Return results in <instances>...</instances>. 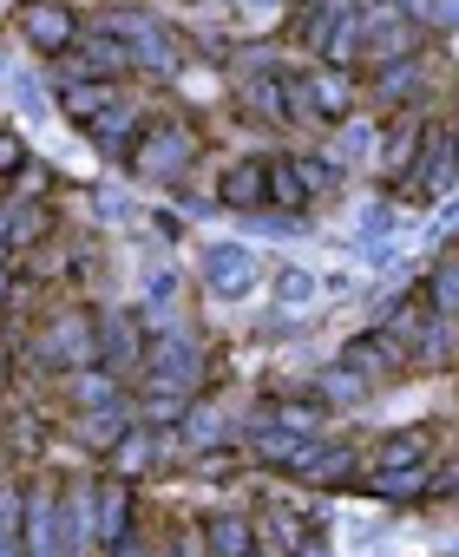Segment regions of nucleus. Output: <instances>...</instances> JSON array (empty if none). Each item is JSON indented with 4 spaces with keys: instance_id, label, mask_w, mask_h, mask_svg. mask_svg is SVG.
Instances as JSON below:
<instances>
[{
    "instance_id": "412c9836",
    "label": "nucleus",
    "mask_w": 459,
    "mask_h": 557,
    "mask_svg": "<svg viewBox=\"0 0 459 557\" xmlns=\"http://www.w3.org/2000/svg\"><path fill=\"white\" fill-rule=\"evenodd\" d=\"M237 99H244L250 119L289 125V86H283V73H244V79H237Z\"/></svg>"
},
{
    "instance_id": "37998d69",
    "label": "nucleus",
    "mask_w": 459,
    "mask_h": 557,
    "mask_svg": "<svg viewBox=\"0 0 459 557\" xmlns=\"http://www.w3.org/2000/svg\"><path fill=\"white\" fill-rule=\"evenodd\" d=\"M452 132H459V112H452Z\"/></svg>"
},
{
    "instance_id": "2f4dec72",
    "label": "nucleus",
    "mask_w": 459,
    "mask_h": 557,
    "mask_svg": "<svg viewBox=\"0 0 459 557\" xmlns=\"http://www.w3.org/2000/svg\"><path fill=\"white\" fill-rule=\"evenodd\" d=\"M203 537H210L216 557H257V531H250V518H210Z\"/></svg>"
},
{
    "instance_id": "c756f323",
    "label": "nucleus",
    "mask_w": 459,
    "mask_h": 557,
    "mask_svg": "<svg viewBox=\"0 0 459 557\" xmlns=\"http://www.w3.org/2000/svg\"><path fill=\"white\" fill-rule=\"evenodd\" d=\"M368 492L407 505V498H433V459L426 466H407V472H368Z\"/></svg>"
},
{
    "instance_id": "58836bf2",
    "label": "nucleus",
    "mask_w": 459,
    "mask_h": 557,
    "mask_svg": "<svg viewBox=\"0 0 459 557\" xmlns=\"http://www.w3.org/2000/svg\"><path fill=\"white\" fill-rule=\"evenodd\" d=\"M14 99H21V112H27V119H40V112H47V92H40L27 73H14Z\"/></svg>"
},
{
    "instance_id": "dca6fc26",
    "label": "nucleus",
    "mask_w": 459,
    "mask_h": 557,
    "mask_svg": "<svg viewBox=\"0 0 459 557\" xmlns=\"http://www.w3.org/2000/svg\"><path fill=\"white\" fill-rule=\"evenodd\" d=\"M99 485L106 479H73L60 492V505H66V557H86V544H99Z\"/></svg>"
},
{
    "instance_id": "4468645a",
    "label": "nucleus",
    "mask_w": 459,
    "mask_h": 557,
    "mask_svg": "<svg viewBox=\"0 0 459 557\" xmlns=\"http://www.w3.org/2000/svg\"><path fill=\"white\" fill-rule=\"evenodd\" d=\"M342 361L355 368V374H368V381H387V374H400V368H413V355L387 335V329H368V335H355V342H342Z\"/></svg>"
},
{
    "instance_id": "f03ea898",
    "label": "nucleus",
    "mask_w": 459,
    "mask_h": 557,
    "mask_svg": "<svg viewBox=\"0 0 459 557\" xmlns=\"http://www.w3.org/2000/svg\"><path fill=\"white\" fill-rule=\"evenodd\" d=\"M190 158H197V132L190 125H177V119H164V125H145V138L132 145V177H145V184H184V171H190Z\"/></svg>"
},
{
    "instance_id": "c9c22d12",
    "label": "nucleus",
    "mask_w": 459,
    "mask_h": 557,
    "mask_svg": "<svg viewBox=\"0 0 459 557\" xmlns=\"http://www.w3.org/2000/svg\"><path fill=\"white\" fill-rule=\"evenodd\" d=\"M244 230H250V236H309V223L289 216V210H250Z\"/></svg>"
},
{
    "instance_id": "9b49d317",
    "label": "nucleus",
    "mask_w": 459,
    "mask_h": 557,
    "mask_svg": "<svg viewBox=\"0 0 459 557\" xmlns=\"http://www.w3.org/2000/svg\"><path fill=\"white\" fill-rule=\"evenodd\" d=\"M86 138H92L106 158H132V145L145 138V112H138L132 99L112 92V106H99V112L86 119Z\"/></svg>"
},
{
    "instance_id": "39448f33",
    "label": "nucleus",
    "mask_w": 459,
    "mask_h": 557,
    "mask_svg": "<svg viewBox=\"0 0 459 557\" xmlns=\"http://www.w3.org/2000/svg\"><path fill=\"white\" fill-rule=\"evenodd\" d=\"M197 381H203V348H197L190 335H177V329L151 335L145 368H138V387H177V394H197Z\"/></svg>"
},
{
    "instance_id": "a211bd4d",
    "label": "nucleus",
    "mask_w": 459,
    "mask_h": 557,
    "mask_svg": "<svg viewBox=\"0 0 459 557\" xmlns=\"http://www.w3.org/2000/svg\"><path fill=\"white\" fill-rule=\"evenodd\" d=\"M433 459V440L426 426H400V433H381L374 453L361 459V472H407V466H426Z\"/></svg>"
},
{
    "instance_id": "5701e85b",
    "label": "nucleus",
    "mask_w": 459,
    "mask_h": 557,
    "mask_svg": "<svg viewBox=\"0 0 459 557\" xmlns=\"http://www.w3.org/2000/svg\"><path fill=\"white\" fill-rule=\"evenodd\" d=\"M132 537V479H106L99 485V544H125Z\"/></svg>"
},
{
    "instance_id": "20e7f679",
    "label": "nucleus",
    "mask_w": 459,
    "mask_h": 557,
    "mask_svg": "<svg viewBox=\"0 0 459 557\" xmlns=\"http://www.w3.org/2000/svg\"><path fill=\"white\" fill-rule=\"evenodd\" d=\"M420 34L394 0H368L361 8V66H394V60H413L420 53Z\"/></svg>"
},
{
    "instance_id": "f704fd0d",
    "label": "nucleus",
    "mask_w": 459,
    "mask_h": 557,
    "mask_svg": "<svg viewBox=\"0 0 459 557\" xmlns=\"http://www.w3.org/2000/svg\"><path fill=\"white\" fill-rule=\"evenodd\" d=\"M368 387H374V381H368V374H355L348 361H335V368L322 374V400H328V407H335V400H361Z\"/></svg>"
},
{
    "instance_id": "f3484780",
    "label": "nucleus",
    "mask_w": 459,
    "mask_h": 557,
    "mask_svg": "<svg viewBox=\"0 0 459 557\" xmlns=\"http://www.w3.org/2000/svg\"><path fill=\"white\" fill-rule=\"evenodd\" d=\"M47 355L60 368H99V322L92 315H60L47 335Z\"/></svg>"
},
{
    "instance_id": "aec40b11",
    "label": "nucleus",
    "mask_w": 459,
    "mask_h": 557,
    "mask_svg": "<svg viewBox=\"0 0 459 557\" xmlns=\"http://www.w3.org/2000/svg\"><path fill=\"white\" fill-rule=\"evenodd\" d=\"M322 151H328L342 171H355V164H374V158H381V119H355V112H348V119L328 132V145H322Z\"/></svg>"
},
{
    "instance_id": "9d476101",
    "label": "nucleus",
    "mask_w": 459,
    "mask_h": 557,
    "mask_svg": "<svg viewBox=\"0 0 459 557\" xmlns=\"http://www.w3.org/2000/svg\"><path fill=\"white\" fill-rule=\"evenodd\" d=\"M368 99H374V112L426 106V53H413V60H394V66H374V79H368Z\"/></svg>"
},
{
    "instance_id": "cd10ccee",
    "label": "nucleus",
    "mask_w": 459,
    "mask_h": 557,
    "mask_svg": "<svg viewBox=\"0 0 459 557\" xmlns=\"http://www.w3.org/2000/svg\"><path fill=\"white\" fill-rule=\"evenodd\" d=\"M315 197H309V184H302V164L296 158H270V210H289V216H302Z\"/></svg>"
},
{
    "instance_id": "c85d7f7f",
    "label": "nucleus",
    "mask_w": 459,
    "mask_h": 557,
    "mask_svg": "<svg viewBox=\"0 0 459 557\" xmlns=\"http://www.w3.org/2000/svg\"><path fill=\"white\" fill-rule=\"evenodd\" d=\"M270 413H276V426H289V433H302V440H315V433L328 426V400H322V394H283Z\"/></svg>"
},
{
    "instance_id": "393cba45",
    "label": "nucleus",
    "mask_w": 459,
    "mask_h": 557,
    "mask_svg": "<svg viewBox=\"0 0 459 557\" xmlns=\"http://www.w3.org/2000/svg\"><path fill=\"white\" fill-rule=\"evenodd\" d=\"M270 289H276V302H283V315H302L309 302H322V275H315L309 262H283Z\"/></svg>"
},
{
    "instance_id": "f257e3e1",
    "label": "nucleus",
    "mask_w": 459,
    "mask_h": 557,
    "mask_svg": "<svg viewBox=\"0 0 459 557\" xmlns=\"http://www.w3.org/2000/svg\"><path fill=\"white\" fill-rule=\"evenodd\" d=\"M452 190H459V132H452V119H433L426 125V145H420L413 171L394 184V197L400 203H439Z\"/></svg>"
},
{
    "instance_id": "a19ab883",
    "label": "nucleus",
    "mask_w": 459,
    "mask_h": 557,
    "mask_svg": "<svg viewBox=\"0 0 459 557\" xmlns=\"http://www.w3.org/2000/svg\"><path fill=\"white\" fill-rule=\"evenodd\" d=\"M0 557H27V544H21V537H8V531H0Z\"/></svg>"
},
{
    "instance_id": "c03bdc74",
    "label": "nucleus",
    "mask_w": 459,
    "mask_h": 557,
    "mask_svg": "<svg viewBox=\"0 0 459 557\" xmlns=\"http://www.w3.org/2000/svg\"><path fill=\"white\" fill-rule=\"evenodd\" d=\"M210 557H216V550H210Z\"/></svg>"
},
{
    "instance_id": "7c9ffc66",
    "label": "nucleus",
    "mask_w": 459,
    "mask_h": 557,
    "mask_svg": "<svg viewBox=\"0 0 459 557\" xmlns=\"http://www.w3.org/2000/svg\"><path fill=\"white\" fill-rule=\"evenodd\" d=\"M322 66H342V73H355V66H361V8H355V14H342V21H335V34L322 40Z\"/></svg>"
},
{
    "instance_id": "2eb2a0df",
    "label": "nucleus",
    "mask_w": 459,
    "mask_h": 557,
    "mask_svg": "<svg viewBox=\"0 0 459 557\" xmlns=\"http://www.w3.org/2000/svg\"><path fill=\"white\" fill-rule=\"evenodd\" d=\"M132 426H138V400H112V407H86V413H73V440H79L86 453H112Z\"/></svg>"
},
{
    "instance_id": "6e6552de",
    "label": "nucleus",
    "mask_w": 459,
    "mask_h": 557,
    "mask_svg": "<svg viewBox=\"0 0 459 557\" xmlns=\"http://www.w3.org/2000/svg\"><path fill=\"white\" fill-rule=\"evenodd\" d=\"M14 21H21L27 47H34V53H47V60L73 53V47H79V34H86V27H79V14L66 8V0H27Z\"/></svg>"
},
{
    "instance_id": "79ce46f5",
    "label": "nucleus",
    "mask_w": 459,
    "mask_h": 557,
    "mask_svg": "<svg viewBox=\"0 0 459 557\" xmlns=\"http://www.w3.org/2000/svg\"><path fill=\"white\" fill-rule=\"evenodd\" d=\"M244 8H250V14H263V8H270V14H283L289 0H244Z\"/></svg>"
},
{
    "instance_id": "6ab92c4d",
    "label": "nucleus",
    "mask_w": 459,
    "mask_h": 557,
    "mask_svg": "<svg viewBox=\"0 0 459 557\" xmlns=\"http://www.w3.org/2000/svg\"><path fill=\"white\" fill-rule=\"evenodd\" d=\"M289 472H302L309 485H342L348 472H361V453H355L348 440H309L302 459H296Z\"/></svg>"
},
{
    "instance_id": "ea45409f",
    "label": "nucleus",
    "mask_w": 459,
    "mask_h": 557,
    "mask_svg": "<svg viewBox=\"0 0 459 557\" xmlns=\"http://www.w3.org/2000/svg\"><path fill=\"white\" fill-rule=\"evenodd\" d=\"M106 557H151V550H145V544H138V537H125V544H112V550H106Z\"/></svg>"
},
{
    "instance_id": "ddd939ff",
    "label": "nucleus",
    "mask_w": 459,
    "mask_h": 557,
    "mask_svg": "<svg viewBox=\"0 0 459 557\" xmlns=\"http://www.w3.org/2000/svg\"><path fill=\"white\" fill-rule=\"evenodd\" d=\"M216 203L237 210V216L270 210V158H237V164L216 177Z\"/></svg>"
},
{
    "instance_id": "4be33fe9",
    "label": "nucleus",
    "mask_w": 459,
    "mask_h": 557,
    "mask_svg": "<svg viewBox=\"0 0 459 557\" xmlns=\"http://www.w3.org/2000/svg\"><path fill=\"white\" fill-rule=\"evenodd\" d=\"M66 400L86 413V407H112V400H125V374H112V368H73L66 374Z\"/></svg>"
},
{
    "instance_id": "4c0bfd02",
    "label": "nucleus",
    "mask_w": 459,
    "mask_h": 557,
    "mask_svg": "<svg viewBox=\"0 0 459 557\" xmlns=\"http://www.w3.org/2000/svg\"><path fill=\"white\" fill-rule=\"evenodd\" d=\"M27 171V145L14 132H0V177H21Z\"/></svg>"
},
{
    "instance_id": "1a4fd4ad",
    "label": "nucleus",
    "mask_w": 459,
    "mask_h": 557,
    "mask_svg": "<svg viewBox=\"0 0 459 557\" xmlns=\"http://www.w3.org/2000/svg\"><path fill=\"white\" fill-rule=\"evenodd\" d=\"M446 315H433V302H426V289H407V296H387V302H374V329H387L407 355H420L426 348V335L439 329Z\"/></svg>"
},
{
    "instance_id": "423d86ee",
    "label": "nucleus",
    "mask_w": 459,
    "mask_h": 557,
    "mask_svg": "<svg viewBox=\"0 0 459 557\" xmlns=\"http://www.w3.org/2000/svg\"><path fill=\"white\" fill-rule=\"evenodd\" d=\"M426 106H400V112H387L381 119V158H374V177L394 190L407 171H413V158H420V145H426Z\"/></svg>"
},
{
    "instance_id": "bb28decb",
    "label": "nucleus",
    "mask_w": 459,
    "mask_h": 557,
    "mask_svg": "<svg viewBox=\"0 0 459 557\" xmlns=\"http://www.w3.org/2000/svg\"><path fill=\"white\" fill-rule=\"evenodd\" d=\"M151 459H164V453H158V426H132V433H125V440H119V446L106 453L112 479H138V472H145Z\"/></svg>"
},
{
    "instance_id": "7ed1b4c3",
    "label": "nucleus",
    "mask_w": 459,
    "mask_h": 557,
    "mask_svg": "<svg viewBox=\"0 0 459 557\" xmlns=\"http://www.w3.org/2000/svg\"><path fill=\"white\" fill-rule=\"evenodd\" d=\"M125 73H138V53H132L119 34H106V27H99V34H79V47L53 60V86H73V79L112 86V79H125Z\"/></svg>"
},
{
    "instance_id": "0eeeda50",
    "label": "nucleus",
    "mask_w": 459,
    "mask_h": 557,
    "mask_svg": "<svg viewBox=\"0 0 459 557\" xmlns=\"http://www.w3.org/2000/svg\"><path fill=\"white\" fill-rule=\"evenodd\" d=\"M257 283H263V262H257L250 243H210L203 249V289L216 302H244Z\"/></svg>"
},
{
    "instance_id": "a878e982",
    "label": "nucleus",
    "mask_w": 459,
    "mask_h": 557,
    "mask_svg": "<svg viewBox=\"0 0 459 557\" xmlns=\"http://www.w3.org/2000/svg\"><path fill=\"white\" fill-rule=\"evenodd\" d=\"M177 440H184L190 453H210L216 440H230V420H223V407H216V400H190V413L177 420Z\"/></svg>"
},
{
    "instance_id": "b1692460",
    "label": "nucleus",
    "mask_w": 459,
    "mask_h": 557,
    "mask_svg": "<svg viewBox=\"0 0 459 557\" xmlns=\"http://www.w3.org/2000/svg\"><path fill=\"white\" fill-rule=\"evenodd\" d=\"M426 302H433V315H446V322H459V249H439L433 262H426Z\"/></svg>"
},
{
    "instance_id": "473e14b6",
    "label": "nucleus",
    "mask_w": 459,
    "mask_h": 557,
    "mask_svg": "<svg viewBox=\"0 0 459 557\" xmlns=\"http://www.w3.org/2000/svg\"><path fill=\"white\" fill-rule=\"evenodd\" d=\"M296 164H302L309 197H335V190H342V164H335L328 151H296Z\"/></svg>"
},
{
    "instance_id": "72a5a7b5",
    "label": "nucleus",
    "mask_w": 459,
    "mask_h": 557,
    "mask_svg": "<svg viewBox=\"0 0 459 557\" xmlns=\"http://www.w3.org/2000/svg\"><path fill=\"white\" fill-rule=\"evenodd\" d=\"M302 446H309V440L289 433V426H263V433H257V459H263V466H296Z\"/></svg>"
},
{
    "instance_id": "f8f14e48",
    "label": "nucleus",
    "mask_w": 459,
    "mask_h": 557,
    "mask_svg": "<svg viewBox=\"0 0 459 557\" xmlns=\"http://www.w3.org/2000/svg\"><path fill=\"white\" fill-rule=\"evenodd\" d=\"M92 322H99V368L138 374L145 368V348H151L145 322H132V315H92Z\"/></svg>"
},
{
    "instance_id": "e433bc0d",
    "label": "nucleus",
    "mask_w": 459,
    "mask_h": 557,
    "mask_svg": "<svg viewBox=\"0 0 459 557\" xmlns=\"http://www.w3.org/2000/svg\"><path fill=\"white\" fill-rule=\"evenodd\" d=\"M394 230H400L394 203H368V210H361V236H394Z\"/></svg>"
}]
</instances>
